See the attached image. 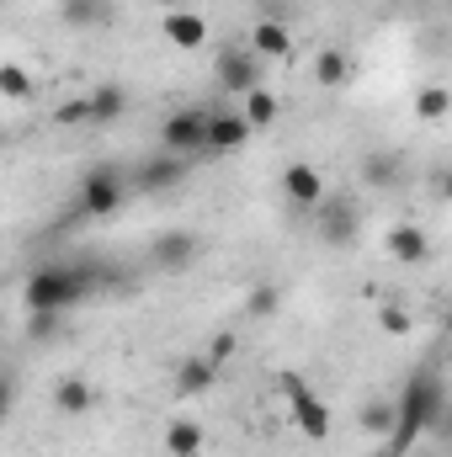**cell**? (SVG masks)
<instances>
[{
	"label": "cell",
	"mask_w": 452,
	"mask_h": 457,
	"mask_svg": "<svg viewBox=\"0 0 452 457\" xmlns=\"http://www.w3.org/2000/svg\"><path fill=\"white\" fill-rule=\"evenodd\" d=\"M442 426H448V383H442L437 367H421L399 388V431L389 436V453L394 457L415 453V442L431 436V431H442Z\"/></svg>",
	"instance_id": "obj_1"
},
{
	"label": "cell",
	"mask_w": 452,
	"mask_h": 457,
	"mask_svg": "<svg viewBox=\"0 0 452 457\" xmlns=\"http://www.w3.org/2000/svg\"><path fill=\"white\" fill-rule=\"evenodd\" d=\"M91 287H96L91 266H38L21 287V303H27V314H64V309L86 303Z\"/></svg>",
	"instance_id": "obj_2"
},
{
	"label": "cell",
	"mask_w": 452,
	"mask_h": 457,
	"mask_svg": "<svg viewBox=\"0 0 452 457\" xmlns=\"http://www.w3.org/2000/svg\"><path fill=\"white\" fill-rule=\"evenodd\" d=\"M128 192H133V181H128L117 165H96V170H86V176H80L75 213H80V219H113L117 208L128 203Z\"/></svg>",
	"instance_id": "obj_3"
},
{
	"label": "cell",
	"mask_w": 452,
	"mask_h": 457,
	"mask_svg": "<svg viewBox=\"0 0 452 457\" xmlns=\"http://www.w3.org/2000/svg\"><path fill=\"white\" fill-rule=\"evenodd\" d=\"M277 383H282V399H288V415H293L298 436H309V442H331V410H325V399H320L298 372H282Z\"/></svg>",
	"instance_id": "obj_4"
},
{
	"label": "cell",
	"mask_w": 452,
	"mask_h": 457,
	"mask_svg": "<svg viewBox=\"0 0 452 457\" xmlns=\"http://www.w3.org/2000/svg\"><path fill=\"white\" fill-rule=\"evenodd\" d=\"M208 117L213 112H197V107L171 112L160 122V149H165V154H181V160L203 154V149H208Z\"/></svg>",
	"instance_id": "obj_5"
},
{
	"label": "cell",
	"mask_w": 452,
	"mask_h": 457,
	"mask_svg": "<svg viewBox=\"0 0 452 457\" xmlns=\"http://www.w3.org/2000/svg\"><path fill=\"white\" fill-rule=\"evenodd\" d=\"M261 54L255 48H224L219 59H213V80H219V91L224 96H250V91H261Z\"/></svg>",
	"instance_id": "obj_6"
},
{
	"label": "cell",
	"mask_w": 452,
	"mask_h": 457,
	"mask_svg": "<svg viewBox=\"0 0 452 457\" xmlns=\"http://www.w3.org/2000/svg\"><path fill=\"white\" fill-rule=\"evenodd\" d=\"M219 356L213 351H197V356H181V367H176V378H171V394L176 399H203L213 383H219Z\"/></svg>",
	"instance_id": "obj_7"
},
{
	"label": "cell",
	"mask_w": 452,
	"mask_h": 457,
	"mask_svg": "<svg viewBox=\"0 0 452 457\" xmlns=\"http://www.w3.org/2000/svg\"><path fill=\"white\" fill-rule=\"evenodd\" d=\"M181 176H187V160L181 154H149L144 165H133V192H171V187H181Z\"/></svg>",
	"instance_id": "obj_8"
},
{
	"label": "cell",
	"mask_w": 452,
	"mask_h": 457,
	"mask_svg": "<svg viewBox=\"0 0 452 457\" xmlns=\"http://www.w3.org/2000/svg\"><path fill=\"white\" fill-rule=\"evenodd\" d=\"M282 197L298 208V213H314L320 203H325V176L314 170V165H304V160H293L288 170H282Z\"/></svg>",
	"instance_id": "obj_9"
},
{
	"label": "cell",
	"mask_w": 452,
	"mask_h": 457,
	"mask_svg": "<svg viewBox=\"0 0 452 457\" xmlns=\"http://www.w3.org/2000/svg\"><path fill=\"white\" fill-rule=\"evenodd\" d=\"M197 250H203V239H197L192 228H171V234H160V239L149 245V261L176 277V271H187V266L197 261Z\"/></svg>",
	"instance_id": "obj_10"
},
{
	"label": "cell",
	"mask_w": 452,
	"mask_h": 457,
	"mask_svg": "<svg viewBox=\"0 0 452 457\" xmlns=\"http://www.w3.org/2000/svg\"><path fill=\"white\" fill-rule=\"evenodd\" d=\"M383 245H389V255H394L399 266H426V261H431V239H426L421 224H394L383 234Z\"/></svg>",
	"instance_id": "obj_11"
},
{
	"label": "cell",
	"mask_w": 452,
	"mask_h": 457,
	"mask_svg": "<svg viewBox=\"0 0 452 457\" xmlns=\"http://www.w3.org/2000/svg\"><path fill=\"white\" fill-rule=\"evenodd\" d=\"M160 32H165V43H171V48H181V54L208 48V21H203L197 11H171V16L160 21Z\"/></svg>",
	"instance_id": "obj_12"
},
{
	"label": "cell",
	"mask_w": 452,
	"mask_h": 457,
	"mask_svg": "<svg viewBox=\"0 0 452 457\" xmlns=\"http://www.w3.org/2000/svg\"><path fill=\"white\" fill-rule=\"evenodd\" d=\"M250 117L245 112H213L208 117V149L213 154H234V149H245L250 144Z\"/></svg>",
	"instance_id": "obj_13"
},
{
	"label": "cell",
	"mask_w": 452,
	"mask_h": 457,
	"mask_svg": "<svg viewBox=\"0 0 452 457\" xmlns=\"http://www.w3.org/2000/svg\"><path fill=\"white\" fill-rule=\"evenodd\" d=\"M356 426L372 436V442H389L394 431H399V399H362V410H356Z\"/></svg>",
	"instance_id": "obj_14"
},
{
	"label": "cell",
	"mask_w": 452,
	"mask_h": 457,
	"mask_svg": "<svg viewBox=\"0 0 452 457\" xmlns=\"http://www.w3.org/2000/svg\"><path fill=\"white\" fill-rule=\"evenodd\" d=\"M91 404H96V388H91V378L70 372V378H59V383H54V410H59V415H86Z\"/></svg>",
	"instance_id": "obj_15"
},
{
	"label": "cell",
	"mask_w": 452,
	"mask_h": 457,
	"mask_svg": "<svg viewBox=\"0 0 452 457\" xmlns=\"http://www.w3.org/2000/svg\"><path fill=\"white\" fill-rule=\"evenodd\" d=\"M351 234H356V208L325 197V203H320V239H325V245H346Z\"/></svg>",
	"instance_id": "obj_16"
},
{
	"label": "cell",
	"mask_w": 452,
	"mask_h": 457,
	"mask_svg": "<svg viewBox=\"0 0 452 457\" xmlns=\"http://www.w3.org/2000/svg\"><path fill=\"white\" fill-rule=\"evenodd\" d=\"M314 80H320L325 91H340V86L351 80V54H346V48H320V54H314Z\"/></svg>",
	"instance_id": "obj_17"
},
{
	"label": "cell",
	"mask_w": 452,
	"mask_h": 457,
	"mask_svg": "<svg viewBox=\"0 0 452 457\" xmlns=\"http://www.w3.org/2000/svg\"><path fill=\"white\" fill-rule=\"evenodd\" d=\"M203 442H208V431H203L197 420H171V426H165V453L171 457H197Z\"/></svg>",
	"instance_id": "obj_18"
},
{
	"label": "cell",
	"mask_w": 452,
	"mask_h": 457,
	"mask_svg": "<svg viewBox=\"0 0 452 457\" xmlns=\"http://www.w3.org/2000/svg\"><path fill=\"white\" fill-rule=\"evenodd\" d=\"M250 48H255L261 59H288V54H293V37H288V27H282V21H255Z\"/></svg>",
	"instance_id": "obj_19"
},
{
	"label": "cell",
	"mask_w": 452,
	"mask_h": 457,
	"mask_svg": "<svg viewBox=\"0 0 452 457\" xmlns=\"http://www.w3.org/2000/svg\"><path fill=\"white\" fill-rule=\"evenodd\" d=\"M86 96H91V122H117V117L128 112V91L122 86H96Z\"/></svg>",
	"instance_id": "obj_20"
},
{
	"label": "cell",
	"mask_w": 452,
	"mask_h": 457,
	"mask_svg": "<svg viewBox=\"0 0 452 457\" xmlns=\"http://www.w3.org/2000/svg\"><path fill=\"white\" fill-rule=\"evenodd\" d=\"M448 112H452L448 86H421V91H415V117H421V122H437V117H448Z\"/></svg>",
	"instance_id": "obj_21"
},
{
	"label": "cell",
	"mask_w": 452,
	"mask_h": 457,
	"mask_svg": "<svg viewBox=\"0 0 452 457\" xmlns=\"http://www.w3.org/2000/svg\"><path fill=\"white\" fill-rule=\"evenodd\" d=\"M277 112H282V107H277V96H272L266 86L245 96V117H250V128H255V133H261V128H272V122H277Z\"/></svg>",
	"instance_id": "obj_22"
},
{
	"label": "cell",
	"mask_w": 452,
	"mask_h": 457,
	"mask_svg": "<svg viewBox=\"0 0 452 457\" xmlns=\"http://www.w3.org/2000/svg\"><path fill=\"white\" fill-rule=\"evenodd\" d=\"M0 96H5V102H27V96H32V80H27L21 64H0Z\"/></svg>",
	"instance_id": "obj_23"
},
{
	"label": "cell",
	"mask_w": 452,
	"mask_h": 457,
	"mask_svg": "<svg viewBox=\"0 0 452 457\" xmlns=\"http://www.w3.org/2000/svg\"><path fill=\"white\" fill-rule=\"evenodd\" d=\"M362 176H367L372 187H389V181L399 176V160H394V154H367V160H362Z\"/></svg>",
	"instance_id": "obj_24"
},
{
	"label": "cell",
	"mask_w": 452,
	"mask_h": 457,
	"mask_svg": "<svg viewBox=\"0 0 452 457\" xmlns=\"http://www.w3.org/2000/svg\"><path fill=\"white\" fill-rule=\"evenodd\" d=\"M245 309H250V320H272V314L282 309V293H277L272 282H261V287L250 293V303H245Z\"/></svg>",
	"instance_id": "obj_25"
},
{
	"label": "cell",
	"mask_w": 452,
	"mask_h": 457,
	"mask_svg": "<svg viewBox=\"0 0 452 457\" xmlns=\"http://www.w3.org/2000/svg\"><path fill=\"white\" fill-rule=\"evenodd\" d=\"M378 325H383L389 336H410V314H405V309H394V303L378 314Z\"/></svg>",
	"instance_id": "obj_26"
},
{
	"label": "cell",
	"mask_w": 452,
	"mask_h": 457,
	"mask_svg": "<svg viewBox=\"0 0 452 457\" xmlns=\"http://www.w3.org/2000/svg\"><path fill=\"white\" fill-rule=\"evenodd\" d=\"M59 122H91V96H80V102H70V107H59Z\"/></svg>",
	"instance_id": "obj_27"
},
{
	"label": "cell",
	"mask_w": 452,
	"mask_h": 457,
	"mask_svg": "<svg viewBox=\"0 0 452 457\" xmlns=\"http://www.w3.org/2000/svg\"><path fill=\"white\" fill-rule=\"evenodd\" d=\"M442 192H448V208H452V176H448V187H442Z\"/></svg>",
	"instance_id": "obj_28"
},
{
	"label": "cell",
	"mask_w": 452,
	"mask_h": 457,
	"mask_svg": "<svg viewBox=\"0 0 452 457\" xmlns=\"http://www.w3.org/2000/svg\"><path fill=\"white\" fill-rule=\"evenodd\" d=\"M405 457H431V453H405Z\"/></svg>",
	"instance_id": "obj_29"
}]
</instances>
